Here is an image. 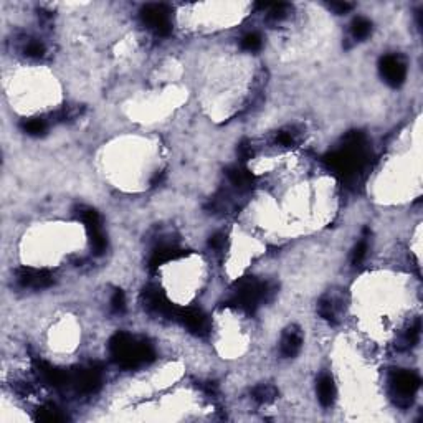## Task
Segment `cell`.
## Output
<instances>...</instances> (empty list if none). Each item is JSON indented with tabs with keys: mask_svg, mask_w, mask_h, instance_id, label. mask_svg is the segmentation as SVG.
<instances>
[{
	"mask_svg": "<svg viewBox=\"0 0 423 423\" xmlns=\"http://www.w3.org/2000/svg\"><path fill=\"white\" fill-rule=\"evenodd\" d=\"M331 9H334L337 13H344L347 10H351L352 5L351 4H331Z\"/></svg>",
	"mask_w": 423,
	"mask_h": 423,
	"instance_id": "e0dca14e",
	"label": "cell"
},
{
	"mask_svg": "<svg viewBox=\"0 0 423 423\" xmlns=\"http://www.w3.org/2000/svg\"><path fill=\"white\" fill-rule=\"evenodd\" d=\"M241 47L248 51H256L261 48V38H259L258 33H248L241 40Z\"/></svg>",
	"mask_w": 423,
	"mask_h": 423,
	"instance_id": "7c38bea8",
	"label": "cell"
},
{
	"mask_svg": "<svg viewBox=\"0 0 423 423\" xmlns=\"http://www.w3.org/2000/svg\"><path fill=\"white\" fill-rule=\"evenodd\" d=\"M143 18L159 35H167L170 32L169 15L162 5H147L143 10Z\"/></svg>",
	"mask_w": 423,
	"mask_h": 423,
	"instance_id": "7a4b0ae2",
	"label": "cell"
},
{
	"mask_svg": "<svg viewBox=\"0 0 423 423\" xmlns=\"http://www.w3.org/2000/svg\"><path fill=\"white\" fill-rule=\"evenodd\" d=\"M380 70H382V75H384L385 81H387L389 85L398 86L404 83L407 70H405L404 62L400 60L398 56H395V55L384 56L380 62Z\"/></svg>",
	"mask_w": 423,
	"mask_h": 423,
	"instance_id": "6da1fadb",
	"label": "cell"
},
{
	"mask_svg": "<svg viewBox=\"0 0 423 423\" xmlns=\"http://www.w3.org/2000/svg\"><path fill=\"white\" fill-rule=\"evenodd\" d=\"M366 253H367V241L366 240H360L357 243V247L354 248L352 251V263L354 265H359L364 258H366Z\"/></svg>",
	"mask_w": 423,
	"mask_h": 423,
	"instance_id": "5bb4252c",
	"label": "cell"
},
{
	"mask_svg": "<svg viewBox=\"0 0 423 423\" xmlns=\"http://www.w3.org/2000/svg\"><path fill=\"white\" fill-rule=\"evenodd\" d=\"M370 28H372L370 22L367 18L359 17V18H355L352 24V35L355 38H366V36H369V33H370Z\"/></svg>",
	"mask_w": 423,
	"mask_h": 423,
	"instance_id": "9c48e42d",
	"label": "cell"
},
{
	"mask_svg": "<svg viewBox=\"0 0 423 423\" xmlns=\"http://www.w3.org/2000/svg\"><path fill=\"white\" fill-rule=\"evenodd\" d=\"M392 385L402 398H410L420 387V378L413 372L400 370L392 377Z\"/></svg>",
	"mask_w": 423,
	"mask_h": 423,
	"instance_id": "3957f363",
	"label": "cell"
},
{
	"mask_svg": "<svg viewBox=\"0 0 423 423\" xmlns=\"http://www.w3.org/2000/svg\"><path fill=\"white\" fill-rule=\"evenodd\" d=\"M43 53H45V47H43L40 42L32 40V42L27 43V47H25V55L32 56V58H38V56H42Z\"/></svg>",
	"mask_w": 423,
	"mask_h": 423,
	"instance_id": "4fadbf2b",
	"label": "cell"
},
{
	"mask_svg": "<svg viewBox=\"0 0 423 423\" xmlns=\"http://www.w3.org/2000/svg\"><path fill=\"white\" fill-rule=\"evenodd\" d=\"M179 317L182 319V323L187 326L190 331H194L197 334H204L207 331V328H209L205 314L198 309H187V311H184L182 314H179Z\"/></svg>",
	"mask_w": 423,
	"mask_h": 423,
	"instance_id": "277c9868",
	"label": "cell"
},
{
	"mask_svg": "<svg viewBox=\"0 0 423 423\" xmlns=\"http://www.w3.org/2000/svg\"><path fill=\"white\" fill-rule=\"evenodd\" d=\"M24 128H25V131L28 132V134L40 136V134L45 132L47 124H45V121H42V119H30V121H27L24 124Z\"/></svg>",
	"mask_w": 423,
	"mask_h": 423,
	"instance_id": "8fae6325",
	"label": "cell"
},
{
	"mask_svg": "<svg viewBox=\"0 0 423 423\" xmlns=\"http://www.w3.org/2000/svg\"><path fill=\"white\" fill-rule=\"evenodd\" d=\"M274 395H276V390H274V387H271V385H259V387L253 390V397L261 404L270 402V400L274 398Z\"/></svg>",
	"mask_w": 423,
	"mask_h": 423,
	"instance_id": "30bf717a",
	"label": "cell"
},
{
	"mask_svg": "<svg viewBox=\"0 0 423 423\" xmlns=\"http://www.w3.org/2000/svg\"><path fill=\"white\" fill-rule=\"evenodd\" d=\"M334 395H336V389H334V382L331 375H321L317 382V397L323 407H331L334 402Z\"/></svg>",
	"mask_w": 423,
	"mask_h": 423,
	"instance_id": "8992f818",
	"label": "cell"
},
{
	"mask_svg": "<svg viewBox=\"0 0 423 423\" xmlns=\"http://www.w3.org/2000/svg\"><path fill=\"white\" fill-rule=\"evenodd\" d=\"M228 177H230V180L233 182V185H236V187H241V189L251 184V175L247 172V170L238 169V167L230 169Z\"/></svg>",
	"mask_w": 423,
	"mask_h": 423,
	"instance_id": "ba28073f",
	"label": "cell"
},
{
	"mask_svg": "<svg viewBox=\"0 0 423 423\" xmlns=\"http://www.w3.org/2000/svg\"><path fill=\"white\" fill-rule=\"evenodd\" d=\"M301 343L303 340H301L299 332L288 331L283 336V339H281V352H283V355H286V357H293V355L299 352Z\"/></svg>",
	"mask_w": 423,
	"mask_h": 423,
	"instance_id": "52a82bcc",
	"label": "cell"
},
{
	"mask_svg": "<svg viewBox=\"0 0 423 423\" xmlns=\"http://www.w3.org/2000/svg\"><path fill=\"white\" fill-rule=\"evenodd\" d=\"M276 140L283 146H291L294 143V136L291 134V132H279Z\"/></svg>",
	"mask_w": 423,
	"mask_h": 423,
	"instance_id": "2e32d148",
	"label": "cell"
},
{
	"mask_svg": "<svg viewBox=\"0 0 423 423\" xmlns=\"http://www.w3.org/2000/svg\"><path fill=\"white\" fill-rule=\"evenodd\" d=\"M18 281L22 286H30V288H45L51 283L50 274L45 271L38 270H24L18 274Z\"/></svg>",
	"mask_w": 423,
	"mask_h": 423,
	"instance_id": "5b68a950",
	"label": "cell"
},
{
	"mask_svg": "<svg viewBox=\"0 0 423 423\" xmlns=\"http://www.w3.org/2000/svg\"><path fill=\"white\" fill-rule=\"evenodd\" d=\"M111 304H113V309L116 313H123L126 309V299H124V293L123 291H116L113 299H111Z\"/></svg>",
	"mask_w": 423,
	"mask_h": 423,
	"instance_id": "9a60e30c",
	"label": "cell"
}]
</instances>
